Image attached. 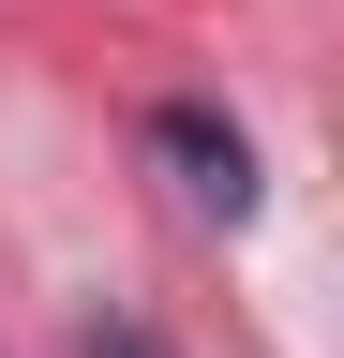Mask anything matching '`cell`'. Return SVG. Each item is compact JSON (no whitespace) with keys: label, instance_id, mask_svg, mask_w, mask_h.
Here are the masks:
<instances>
[{"label":"cell","instance_id":"obj_1","mask_svg":"<svg viewBox=\"0 0 344 358\" xmlns=\"http://www.w3.org/2000/svg\"><path fill=\"white\" fill-rule=\"evenodd\" d=\"M150 150L180 164V194H195L209 224H254V134H240L225 105H165V120H150Z\"/></svg>","mask_w":344,"mask_h":358},{"label":"cell","instance_id":"obj_2","mask_svg":"<svg viewBox=\"0 0 344 358\" xmlns=\"http://www.w3.org/2000/svg\"><path fill=\"white\" fill-rule=\"evenodd\" d=\"M75 358H165V343L135 329V313H90V329H75Z\"/></svg>","mask_w":344,"mask_h":358}]
</instances>
